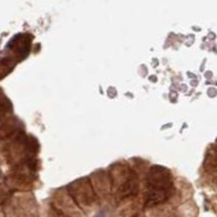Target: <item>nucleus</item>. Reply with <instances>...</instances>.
<instances>
[{
  "label": "nucleus",
  "mask_w": 217,
  "mask_h": 217,
  "mask_svg": "<svg viewBox=\"0 0 217 217\" xmlns=\"http://www.w3.org/2000/svg\"><path fill=\"white\" fill-rule=\"evenodd\" d=\"M173 183L169 173L163 167H152L148 181L147 202L160 203L169 197L172 193Z\"/></svg>",
  "instance_id": "obj_1"
}]
</instances>
